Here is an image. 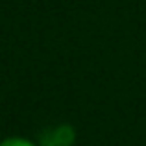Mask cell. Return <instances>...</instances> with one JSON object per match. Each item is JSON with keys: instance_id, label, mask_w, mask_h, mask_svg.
Listing matches in <instances>:
<instances>
[{"instance_id": "1", "label": "cell", "mask_w": 146, "mask_h": 146, "mask_svg": "<svg viewBox=\"0 0 146 146\" xmlns=\"http://www.w3.org/2000/svg\"><path fill=\"white\" fill-rule=\"evenodd\" d=\"M74 141V129L70 126H57V128L46 129L41 135L43 146H70Z\"/></svg>"}, {"instance_id": "2", "label": "cell", "mask_w": 146, "mask_h": 146, "mask_svg": "<svg viewBox=\"0 0 146 146\" xmlns=\"http://www.w3.org/2000/svg\"><path fill=\"white\" fill-rule=\"evenodd\" d=\"M0 146H33L30 141L21 139V137H11V139H6L0 143Z\"/></svg>"}]
</instances>
